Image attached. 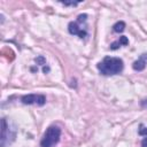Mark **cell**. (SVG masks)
I'll return each mask as SVG.
<instances>
[{
    "mask_svg": "<svg viewBox=\"0 0 147 147\" xmlns=\"http://www.w3.org/2000/svg\"><path fill=\"white\" fill-rule=\"evenodd\" d=\"M124 64L123 60L119 57H110L106 56L101 62L98 63V69L99 71L105 75V76H110V75H117L123 71Z\"/></svg>",
    "mask_w": 147,
    "mask_h": 147,
    "instance_id": "6da1fadb",
    "label": "cell"
},
{
    "mask_svg": "<svg viewBox=\"0 0 147 147\" xmlns=\"http://www.w3.org/2000/svg\"><path fill=\"white\" fill-rule=\"evenodd\" d=\"M60 137H61V129L55 125L49 126L46 130V132L40 141V146L41 147H53L59 142Z\"/></svg>",
    "mask_w": 147,
    "mask_h": 147,
    "instance_id": "7a4b0ae2",
    "label": "cell"
},
{
    "mask_svg": "<svg viewBox=\"0 0 147 147\" xmlns=\"http://www.w3.org/2000/svg\"><path fill=\"white\" fill-rule=\"evenodd\" d=\"M15 137H16V132L13 131L9 127L7 121L5 118H2L1 119V139H0V146L1 147H6L7 145L11 144L14 141Z\"/></svg>",
    "mask_w": 147,
    "mask_h": 147,
    "instance_id": "3957f363",
    "label": "cell"
},
{
    "mask_svg": "<svg viewBox=\"0 0 147 147\" xmlns=\"http://www.w3.org/2000/svg\"><path fill=\"white\" fill-rule=\"evenodd\" d=\"M21 101L24 105H37L44 106L46 102V98L42 94H26L21 98Z\"/></svg>",
    "mask_w": 147,
    "mask_h": 147,
    "instance_id": "277c9868",
    "label": "cell"
},
{
    "mask_svg": "<svg viewBox=\"0 0 147 147\" xmlns=\"http://www.w3.org/2000/svg\"><path fill=\"white\" fill-rule=\"evenodd\" d=\"M68 30H69V33L70 34H75V36H78L79 38H85L87 36V32L85 29H82L79 26V23L76 21V22H70L69 25H68Z\"/></svg>",
    "mask_w": 147,
    "mask_h": 147,
    "instance_id": "5b68a950",
    "label": "cell"
},
{
    "mask_svg": "<svg viewBox=\"0 0 147 147\" xmlns=\"http://www.w3.org/2000/svg\"><path fill=\"white\" fill-rule=\"evenodd\" d=\"M146 59H147V54H142L137 61L133 62L132 68H133L136 71H141V70H144L145 67H146Z\"/></svg>",
    "mask_w": 147,
    "mask_h": 147,
    "instance_id": "8992f818",
    "label": "cell"
},
{
    "mask_svg": "<svg viewBox=\"0 0 147 147\" xmlns=\"http://www.w3.org/2000/svg\"><path fill=\"white\" fill-rule=\"evenodd\" d=\"M124 29H125V23H124L123 21H119V22H117V23H115V24L113 25V30H114L115 32H117V33L123 32Z\"/></svg>",
    "mask_w": 147,
    "mask_h": 147,
    "instance_id": "52a82bcc",
    "label": "cell"
},
{
    "mask_svg": "<svg viewBox=\"0 0 147 147\" xmlns=\"http://www.w3.org/2000/svg\"><path fill=\"white\" fill-rule=\"evenodd\" d=\"M117 41L119 42V45H121V46H126V45L129 44V39H127L125 36H122V37H119V39H118Z\"/></svg>",
    "mask_w": 147,
    "mask_h": 147,
    "instance_id": "ba28073f",
    "label": "cell"
},
{
    "mask_svg": "<svg viewBox=\"0 0 147 147\" xmlns=\"http://www.w3.org/2000/svg\"><path fill=\"white\" fill-rule=\"evenodd\" d=\"M138 133H139L140 136L147 137V127H146V126H144V125L141 124V125H140V127H139V131H138Z\"/></svg>",
    "mask_w": 147,
    "mask_h": 147,
    "instance_id": "9c48e42d",
    "label": "cell"
},
{
    "mask_svg": "<svg viewBox=\"0 0 147 147\" xmlns=\"http://www.w3.org/2000/svg\"><path fill=\"white\" fill-rule=\"evenodd\" d=\"M36 62H37L38 64H45V59H44L42 56H38V57L36 59Z\"/></svg>",
    "mask_w": 147,
    "mask_h": 147,
    "instance_id": "30bf717a",
    "label": "cell"
},
{
    "mask_svg": "<svg viewBox=\"0 0 147 147\" xmlns=\"http://www.w3.org/2000/svg\"><path fill=\"white\" fill-rule=\"evenodd\" d=\"M64 6H76L78 5V2H62Z\"/></svg>",
    "mask_w": 147,
    "mask_h": 147,
    "instance_id": "8fae6325",
    "label": "cell"
},
{
    "mask_svg": "<svg viewBox=\"0 0 147 147\" xmlns=\"http://www.w3.org/2000/svg\"><path fill=\"white\" fill-rule=\"evenodd\" d=\"M141 147H147V138H144L141 141Z\"/></svg>",
    "mask_w": 147,
    "mask_h": 147,
    "instance_id": "7c38bea8",
    "label": "cell"
},
{
    "mask_svg": "<svg viewBox=\"0 0 147 147\" xmlns=\"http://www.w3.org/2000/svg\"><path fill=\"white\" fill-rule=\"evenodd\" d=\"M141 107L142 108H147V99H145V100L141 101Z\"/></svg>",
    "mask_w": 147,
    "mask_h": 147,
    "instance_id": "4fadbf2b",
    "label": "cell"
},
{
    "mask_svg": "<svg viewBox=\"0 0 147 147\" xmlns=\"http://www.w3.org/2000/svg\"><path fill=\"white\" fill-rule=\"evenodd\" d=\"M42 70H44V72L46 74V72H48V71H49V68H48V67H44V69H42Z\"/></svg>",
    "mask_w": 147,
    "mask_h": 147,
    "instance_id": "5bb4252c",
    "label": "cell"
}]
</instances>
